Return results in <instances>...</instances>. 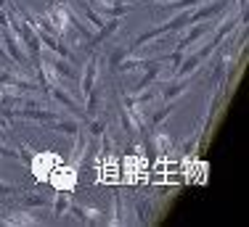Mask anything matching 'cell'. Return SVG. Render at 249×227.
Returning a JSON list of instances; mask_svg holds the SVG:
<instances>
[{"label": "cell", "mask_w": 249, "mask_h": 227, "mask_svg": "<svg viewBox=\"0 0 249 227\" xmlns=\"http://www.w3.org/2000/svg\"><path fill=\"white\" fill-rule=\"evenodd\" d=\"M37 80L27 74H19V71H3L0 69V90H8V93H32L37 90Z\"/></svg>", "instance_id": "6da1fadb"}, {"label": "cell", "mask_w": 249, "mask_h": 227, "mask_svg": "<svg viewBox=\"0 0 249 227\" xmlns=\"http://www.w3.org/2000/svg\"><path fill=\"white\" fill-rule=\"evenodd\" d=\"M0 43H3V50L8 53V58L16 64V66L29 69V56H27L24 45H21V40L16 37V34L11 32L8 27H3V34H0Z\"/></svg>", "instance_id": "7a4b0ae2"}, {"label": "cell", "mask_w": 249, "mask_h": 227, "mask_svg": "<svg viewBox=\"0 0 249 227\" xmlns=\"http://www.w3.org/2000/svg\"><path fill=\"white\" fill-rule=\"evenodd\" d=\"M215 29V19H207V21H196V24H188L186 29L180 32V37H178V45L180 50H188L194 43H199V40H204L207 34Z\"/></svg>", "instance_id": "3957f363"}, {"label": "cell", "mask_w": 249, "mask_h": 227, "mask_svg": "<svg viewBox=\"0 0 249 227\" xmlns=\"http://www.w3.org/2000/svg\"><path fill=\"white\" fill-rule=\"evenodd\" d=\"M58 164H64L56 153H48V151H40V153H32V161H29V172H35L37 180H48V175L56 169Z\"/></svg>", "instance_id": "277c9868"}, {"label": "cell", "mask_w": 249, "mask_h": 227, "mask_svg": "<svg viewBox=\"0 0 249 227\" xmlns=\"http://www.w3.org/2000/svg\"><path fill=\"white\" fill-rule=\"evenodd\" d=\"M194 82H196V74H186V77H173V80L162 82V85H157V87H159V95H162L164 100H175L178 95L188 93V87H191Z\"/></svg>", "instance_id": "5b68a950"}, {"label": "cell", "mask_w": 249, "mask_h": 227, "mask_svg": "<svg viewBox=\"0 0 249 227\" xmlns=\"http://www.w3.org/2000/svg\"><path fill=\"white\" fill-rule=\"evenodd\" d=\"M48 182H51V188H56V190H72L74 188V182H77V169H72V166H61L58 164L56 169L48 175Z\"/></svg>", "instance_id": "8992f818"}, {"label": "cell", "mask_w": 249, "mask_h": 227, "mask_svg": "<svg viewBox=\"0 0 249 227\" xmlns=\"http://www.w3.org/2000/svg\"><path fill=\"white\" fill-rule=\"evenodd\" d=\"M98 71H101V58L98 56L88 58L85 69H82V80H80V95L82 98H88V93L98 85Z\"/></svg>", "instance_id": "52a82bcc"}, {"label": "cell", "mask_w": 249, "mask_h": 227, "mask_svg": "<svg viewBox=\"0 0 249 227\" xmlns=\"http://www.w3.org/2000/svg\"><path fill=\"white\" fill-rule=\"evenodd\" d=\"M88 3H96L98 14H109V16H114V19H122L124 14L133 11V3H130V0H88Z\"/></svg>", "instance_id": "ba28073f"}, {"label": "cell", "mask_w": 249, "mask_h": 227, "mask_svg": "<svg viewBox=\"0 0 249 227\" xmlns=\"http://www.w3.org/2000/svg\"><path fill=\"white\" fill-rule=\"evenodd\" d=\"M0 225H5V227H43L45 222L29 211H11L8 217H0Z\"/></svg>", "instance_id": "9c48e42d"}, {"label": "cell", "mask_w": 249, "mask_h": 227, "mask_svg": "<svg viewBox=\"0 0 249 227\" xmlns=\"http://www.w3.org/2000/svg\"><path fill=\"white\" fill-rule=\"evenodd\" d=\"M74 214V219H80L82 225H104V217L96 206H82V204H69V211Z\"/></svg>", "instance_id": "30bf717a"}, {"label": "cell", "mask_w": 249, "mask_h": 227, "mask_svg": "<svg viewBox=\"0 0 249 227\" xmlns=\"http://www.w3.org/2000/svg\"><path fill=\"white\" fill-rule=\"evenodd\" d=\"M239 24H241V11H239V14H233V16H228V19H225L220 27L215 29V34L210 37V43L215 45V48H217V45H223V40L228 37V34H233L236 29H239Z\"/></svg>", "instance_id": "8fae6325"}, {"label": "cell", "mask_w": 249, "mask_h": 227, "mask_svg": "<svg viewBox=\"0 0 249 227\" xmlns=\"http://www.w3.org/2000/svg\"><path fill=\"white\" fill-rule=\"evenodd\" d=\"M117 29H120V19H114V16H111V19H106V21L96 29V34H90V40H88V48H98L101 43H106V40H109L111 34L117 32Z\"/></svg>", "instance_id": "7c38bea8"}, {"label": "cell", "mask_w": 249, "mask_h": 227, "mask_svg": "<svg viewBox=\"0 0 249 227\" xmlns=\"http://www.w3.org/2000/svg\"><path fill=\"white\" fill-rule=\"evenodd\" d=\"M151 143H154V148L157 151H162V153H170V151H175V146H178V140L170 132H164L162 130V124L159 127H154V137H151Z\"/></svg>", "instance_id": "4fadbf2b"}, {"label": "cell", "mask_w": 249, "mask_h": 227, "mask_svg": "<svg viewBox=\"0 0 249 227\" xmlns=\"http://www.w3.org/2000/svg\"><path fill=\"white\" fill-rule=\"evenodd\" d=\"M45 61L51 64V69L58 74V80H74V66L69 64V58H61V56H48Z\"/></svg>", "instance_id": "5bb4252c"}, {"label": "cell", "mask_w": 249, "mask_h": 227, "mask_svg": "<svg viewBox=\"0 0 249 227\" xmlns=\"http://www.w3.org/2000/svg\"><path fill=\"white\" fill-rule=\"evenodd\" d=\"M130 222H133V219L127 217V209H124V198H122V195H114L109 225H114V227H124V225H130Z\"/></svg>", "instance_id": "9a60e30c"}, {"label": "cell", "mask_w": 249, "mask_h": 227, "mask_svg": "<svg viewBox=\"0 0 249 227\" xmlns=\"http://www.w3.org/2000/svg\"><path fill=\"white\" fill-rule=\"evenodd\" d=\"M48 127L53 130V132H58V135L74 137V135L82 130V124H80V119H61V116H58L53 124H48Z\"/></svg>", "instance_id": "2e32d148"}, {"label": "cell", "mask_w": 249, "mask_h": 227, "mask_svg": "<svg viewBox=\"0 0 249 227\" xmlns=\"http://www.w3.org/2000/svg\"><path fill=\"white\" fill-rule=\"evenodd\" d=\"M201 58L196 56V53H186V58H183L180 61V66L175 69V77H186V74H194V71H196L199 66H201Z\"/></svg>", "instance_id": "e0dca14e"}, {"label": "cell", "mask_w": 249, "mask_h": 227, "mask_svg": "<svg viewBox=\"0 0 249 227\" xmlns=\"http://www.w3.org/2000/svg\"><path fill=\"white\" fill-rule=\"evenodd\" d=\"M53 214L56 217H64V214L69 211V204H72V198H69V193L67 190H56V195H53Z\"/></svg>", "instance_id": "ac0fdd59"}, {"label": "cell", "mask_w": 249, "mask_h": 227, "mask_svg": "<svg viewBox=\"0 0 249 227\" xmlns=\"http://www.w3.org/2000/svg\"><path fill=\"white\" fill-rule=\"evenodd\" d=\"M51 204V195H45V193H24V206L27 209H43V206H48Z\"/></svg>", "instance_id": "d6986e66"}, {"label": "cell", "mask_w": 249, "mask_h": 227, "mask_svg": "<svg viewBox=\"0 0 249 227\" xmlns=\"http://www.w3.org/2000/svg\"><path fill=\"white\" fill-rule=\"evenodd\" d=\"M173 111H175V100H164L162 109L151 114V127H159V124H162V122H164V119H167Z\"/></svg>", "instance_id": "ffe728a7"}, {"label": "cell", "mask_w": 249, "mask_h": 227, "mask_svg": "<svg viewBox=\"0 0 249 227\" xmlns=\"http://www.w3.org/2000/svg\"><path fill=\"white\" fill-rule=\"evenodd\" d=\"M104 130H106V122L98 116V114L88 119V135H90V137H101V135H104Z\"/></svg>", "instance_id": "44dd1931"}, {"label": "cell", "mask_w": 249, "mask_h": 227, "mask_svg": "<svg viewBox=\"0 0 249 227\" xmlns=\"http://www.w3.org/2000/svg\"><path fill=\"white\" fill-rule=\"evenodd\" d=\"M199 137H201V127L196 124V130H194L191 135L186 137V140H183V146H180V151L183 153H194V148H196V143H199Z\"/></svg>", "instance_id": "7402d4cb"}, {"label": "cell", "mask_w": 249, "mask_h": 227, "mask_svg": "<svg viewBox=\"0 0 249 227\" xmlns=\"http://www.w3.org/2000/svg\"><path fill=\"white\" fill-rule=\"evenodd\" d=\"M124 56H127V48H114V50H111V56H109L111 69H117V66H120V61H122Z\"/></svg>", "instance_id": "603a6c76"}, {"label": "cell", "mask_w": 249, "mask_h": 227, "mask_svg": "<svg viewBox=\"0 0 249 227\" xmlns=\"http://www.w3.org/2000/svg\"><path fill=\"white\" fill-rule=\"evenodd\" d=\"M16 159H19L24 166H29V161H32V148H27V146H19V148H16Z\"/></svg>", "instance_id": "cb8c5ba5"}, {"label": "cell", "mask_w": 249, "mask_h": 227, "mask_svg": "<svg viewBox=\"0 0 249 227\" xmlns=\"http://www.w3.org/2000/svg\"><path fill=\"white\" fill-rule=\"evenodd\" d=\"M16 193H24V190H21L19 185H11V182L0 180V195H16Z\"/></svg>", "instance_id": "d4e9b609"}, {"label": "cell", "mask_w": 249, "mask_h": 227, "mask_svg": "<svg viewBox=\"0 0 249 227\" xmlns=\"http://www.w3.org/2000/svg\"><path fill=\"white\" fill-rule=\"evenodd\" d=\"M0 159H16V151H14V148H8V146H3V143H0Z\"/></svg>", "instance_id": "484cf974"}, {"label": "cell", "mask_w": 249, "mask_h": 227, "mask_svg": "<svg viewBox=\"0 0 249 227\" xmlns=\"http://www.w3.org/2000/svg\"><path fill=\"white\" fill-rule=\"evenodd\" d=\"M0 27H8V11L0 8Z\"/></svg>", "instance_id": "4316f807"}, {"label": "cell", "mask_w": 249, "mask_h": 227, "mask_svg": "<svg viewBox=\"0 0 249 227\" xmlns=\"http://www.w3.org/2000/svg\"><path fill=\"white\" fill-rule=\"evenodd\" d=\"M0 130H3V132H8V130H11V124H8V119H5V116H0Z\"/></svg>", "instance_id": "83f0119b"}, {"label": "cell", "mask_w": 249, "mask_h": 227, "mask_svg": "<svg viewBox=\"0 0 249 227\" xmlns=\"http://www.w3.org/2000/svg\"><path fill=\"white\" fill-rule=\"evenodd\" d=\"M11 5H14V0H0V8H5V11H8Z\"/></svg>", "instance_id": "f1b7e54d"}, {"label": "cell", "mask_w": 249, "mask_h": 227, "mask_svg": "<svg viewBox=\"0 0 249 227\" xmlns=\"http://www.w3.org/2000/svg\"><path fill=\"white\" fill-rule=\"evenodd\" d=\"M231 3H236L239 8H247V3H249V0H231Z\"/></svg>", "instance_id": "f546056e"}]
</instances>
